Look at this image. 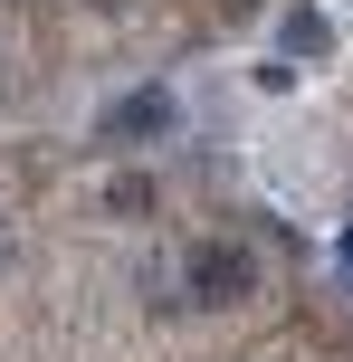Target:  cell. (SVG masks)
<instances>
[{"instance_id":"6da1fadb","label":"cell","mask_w":353,"mask_h":362,"mask_svg":"<svg viewBox=\"0 0 353 362\" xmlns=\"http://www.w3.org/2000/svg\"><path fill=\"white\" fill-rule=\"evenodd\" d=\"M182 286H191V305H239V296L258 286V257H248V248H229V238H210V248H191Z\"/></svg>"},{"instance_id":"7a4b0ae2","label":"cell","mask_w":353,"mask_h":362,"mask_svg":"<svg viewBox=\"0 0 353 362\" xmlns=\"http://www.w3.org/2000/svg\"><path fill=\"white\" fill-rule=\"evenodd\" d=\"M163 124H172V95H163V86H134L96 134H105V144H125V134H163Z\"/></svg>"},{"instance_id":"3957f363","label":"cell","mask_w":353,"mask_h":362,"mask_svg":"<svg viewBox=\"0 0 353 362\" xmlns=\"http://www.w3.org/2000/svg\"><path fill=\"white\" fill-rule=\"evenodd\" d=\"M287 48L316 57V48H325V10H306V0H296V10H287Z\"/></svg>"},{"instance_id":"277c9868","label":"cell","mask_w":353,"mask_h":362,"mask_svg":"<svg viewBox=\"0 0 353 362\" xmlns=\"http://www.w3.org/2000/svg\"><path fill=\"white\" fill-rule=\"evenodd\" d=\"M105 210H153V181H144V172H125V181L105 191Z\"/></svg>"},{"instance_id":"5b68a950","label":"cell","mask_w":353,"mask_h":362,"mask_svg":"<svg viewBox=\"0 0 353 362\" xmlns=\"http://www.w3.org/2000/svg\"><path fill=\"white\" fill-rule=\"evenodd\" d=\"M86 10H125V0H86Z\"/></svg>"},{"instance_id":"8992f818","label":"cell","mask_w":353,"mask_h":362,"mask_svg":"<svg viewBox=\"0 0 353 362\" xmlns=\"http://www.w3.org/2000/svg\"><path fill=\"white\" fill-rule=\"evenodd\" d=\"M344 257H353V238H344Z\"/></svg>"}]
</instances>
